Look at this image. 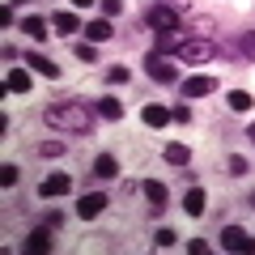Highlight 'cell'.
<instances>
[{
  "label": "cell",
  "mask_w": 255,
  "mask_h": 255,
  "mask_svg": "<svg viewBox=\"0 0 255 255\" xmlns=\"http://www.w3.org/2000/svg\"><path fill=\"white\" fill-rule=\"evenodd\" d=\"M73 55L81 64H98V43H73Z\"/></svg>",
  "instance_id": "24"
},
{
  "label": "cell",
  "mask_w": 255,
  "mask_h": 255,
  "mask_svg": "<svg viewBox=\"0 0 255 255\" xmlns=\"http://www.w3.org/2000/svg\"><path fill=\"white\" fill-rule=\"evenodd\" d=\"M153 4H157V0H153ZM166 4H174V0H166Z\"/></svg>",
  "instance_id": "37"
},
{
  "label": "cell",
  "mask_w": 255,
  "mask_h": 255,
  "mask_svg": "<svg viewBox=\"0 0 255 255\" xmlns=\"http://www.w3.org/2000/svg\"><path fill=\"white\" fill-rule=\"evenodd\" d=\"M170 124H191V107H187V98H183L179 107H170Z\"/></svg>",
  "instance_id": "27"
},
{
  "label": "cell",
  "mask_w": 255,
  "mask_h": 255,
  "mask_svg": "<svg viewBox=\"0 0 255 255\" xmlns=\"http://www.w3.org/2000/svg\"><path fill=\"white\" fill-rule=\"evenodd\" d=\"M217 243H221V251H243V255H255V238L247 234L243 226H221Z\"/></svg>",
  "instance_id": "5"
},
{
  "label": "cell",
  "mask_w": 255,
  "mask_h": 255,
  "mask_svg": "<svg viewBox=\"0 0 255 255\" xmlns=\"http://www.w3.org/2000/svg\"><path fill=\"white\" fill-rule=\"evenodd\" d=\"M51 30H55V34H81V17H77L73 9H64V13L51 17Z\"/></svg>",
  "instance_id": "12"
},
{
  "label": "cell",
  "mask_w": 255,
  "mask_h": 255,
  "mask_svg": "<svg viewBox=\"0 0 255 255\" xmlns=\"http://www.w3.org/2000/svg\"><path fill=\"white\" fill-rule=\"evenodd\" d=\"M38 157H64V140H43V145H34Z\"/></svg>",
  "instance_id": "25"
},
{
  "label": "cell",
  "mask_w": 255,
  "mask_h": 255,
  "mask_svg": "<svg viewBox=\"0 0 255 255\" xmlns=\"http://www.w3.org/2000/svg\"><path fill=\"white\" fill-rule=\"evenodd\" d=\"M0 26H4V30L13 26V4H4V9H0Z\"/></svg>",
  "instance_id": "33"
},
{
  "label": "cell",
  "mask_w": 255,
  "mask_h": 255,
  "mask_svg": "<svg viewBox=\"0 0 255 255\" xmlns=\"http://www.w3.org/2000/svg\"><path fill=\"white\" fill-rule=\"evenodd\" d=\"M111 38H115L111 17H94V21H85V43H111Z\"/></svg>",
  "instance_id": "10"
},
{
  "label": "cell",
  "mask_w": 255,
  "mask_h": 255,
  "mask_svg": "<svg viewBox=\"0 0 255 255\" xmlns=\"http://www.w3.org/2000/svg\"><path fill=\"white\" fill-rule=\"evenodd\" d=\"M98 107L94 102H81V98H64V102H51L43 111V124L55 128V132H73V136H94L98 128Z\"/></svg>",
  "instance_id": "1"
},
{
  "label": "cell",
  "mask_w": 255,
  "mask_h": 255,
  "mask_svg": "<svg viewBox=\"0 0 255 255\" xmlns=\"http://www.w3.org/2000/svg\"><path fill=\"white\" fill-rule=\"evenodd\" d=\"M68 191H73V179H68L64 170L47 174V179L38 183V196H43V200H55V196H68Z\"/></svg>",
  "instance_id": "8"
},
{
  "label": "cell",
  "mask_w": 255,
  "mask_h": 255,
  "mask_svg": "<svg viewBox=\"0 0 255 255\" xmlns=\"http://www.w3.org/2000/svg\"><path fill=\"white\" fill-rule=\"evenodd\" d=\"M251 204H255V196H251Z\"/></svg>",
  "instance_id": "38"
},
{
  "label": "cell",
  "mask_w": 255,
  "mask_h": 255,
  "mask_svg": "<svg viewBox=\"0 0 255 255\" xmlns=\"http://www.w3.org/2000/svg\"><path fill=\"white\" fill-rule=\"evenodd\" d=\"M145 21L157 30V34H170V30H183V9H174V4H166V0H157L153 9L145 13Z\"/></svg>",
  "instance_id": "3"
},
{
  "label": "cell",
  "mask_w": 255,
  "mask_h": 255,
  "mask_svg": "<svg viewBox=\"0 0 255 255\" xmlns=\"http://www.w3.org/2000/svg\"><path fill=\"white\" fill-rule=\"evenodd\" d=\"M98 9H102V17H119L124 13V0H98Z\"/></svg>",
  "instance_id": "30"
},
{
  "label": "cell",
  "mask_w": 255,
  "mask_h": 255,
  "mask_svg": "<svg viewBox=\"0 0 255 255\" xmlns=\"http://www.w3.org/2000/svg\"><path fill=\"white\" fill-rule=\"evenodd\" d=\"M94 174H98V179H119L115 153H98V157H94Z\"/></svg>",
  "instance_id": "20"
},
{
  "label": "cell",
  "mask_w": 255,
  "mask_h": 255,
  "mask_svg": "<svg viewBox=\"0 0 255 255\" xmlns=\"http://www.w3.org/2000/svg\"><path fill=\"white\" fill-rule=\"evenodd\" d=\"M47 30H51V26H47V17H38V13L21 17V34H30L34 43H43V38H47Z\"/></svg>",
  "instance_id": "17"
},
{
  "label": "cell",
  "mask_w": 255,
  "mask_h": 255,
  "mask_svg": "<svg viewBox=\"0 0 255 255\" xmlns=\"http://www.w3.org/2000/svg\"><path fill=\"white\" fill-rule=\"evenodd\" d=\"M145 73H149V81H157V85H179V68H174L166 55H157V51L145 55Z\"/></svg>",
  "instance_id": "4"
},
{
  "label": "cell",
  "mask_w": 255,
  "mask_h": 255,
  "mask_svg": "<svg viewBox=\"0 0 255 255\" xmlns=\"http://www.w3.org/2000/svg\"><path fill=\"white\" fill-rule=\"evenodd\" d=\"M145 200H149V209H153V213H162V209H166V200H170V191H166V183L149 179V183H145Z\"/></svg>",
  "instance_id": "13"
},
{
  "label": "cell",
  "mask_w": 255,
  "mask_h": 255,
  "mask_svg": "<svg viewBox=\"0 0 255 255\" xmlns=\"http://www.w3.org/2000/svg\"><path fill=\"white\" fill-rule=\"evenodd\" d=\"M238 43H243V51H247V60H255V30H251V34H243V38H238Z\"/></svg>",
  "instance_id": "32"
},
{
  "label": "cell",
  "mask_w": 255,
  "mask_h": 255,
  "mask_svg": "<svg viewBox=\"0 0 255 255\" xmlns=\"http://www.w3.org/2000/svg\"><path fill=\"white\" fill-rule=\"evenodd\" d=\"M17 179H21V170H17L13 162H4V166H0V187H13Z\"/></svg>",
  "instance_id": "26"
},
{
  "label": "cell",
  "mask_w": 255,
  "mask_h": 255,
  "mask_svg": "<svg viewBox=\"0 0 255 255\" xmlns=\"http://www.w3.org/2000/svg\"><path fill=\"white\" fill-rule=\"evenodd\" d=\"M90 4H98V0H73V9H90Z\"/></svg>",
  "instance_id": "34"
},
{
  "label": "cell",
  "mask_w": 255,
  "mask_h": 255,
  "mask_svg": "<svg viewBox=\"0 0 255 255\" xmlns=\"http://www.w3.org/2000/svg\"><path fill=\"white\" fill-rule=\"evenodd\" d=\"M226 107H230V111H251L255 98H251L247 90H230V94H226Z\"/></svg>",
  "instance_id": "22"
},
{
  "label": "cell",
  "mask_w": 255,
  "mask_h": 255,
  "mask_svg": "<svg viewBox=\"0 0 255 255\" xmlns=\"http://www.w3.org/2000/svg\"><path fill=\"white\" fill-rule=\"evenodd\" d=\"M187 251H191V255H209V251H213V243H209V238H191Z\"/></svg>",
  "instance_id": "31"
},
{
  "label": "cell",
  "mask_w": 255,
  "mask_h": 255,
  "mask_svg": "<svg viewBox=\"0 0 255 255\" xmlns=\"http://www.w3.org/2000/svg\"><path fill=\"white\" fill-rule=\"evenodd\" d=\"M174 60L187 64V68H200V64L217 60V38H183L179 51H174Z\"/></svg>",
  "instance_id": "2"
},
{
  "label": "cell",
  "mask_w": 255,
  "mask_h": 255,
  "mask_svg": "<svg viewBox=\"0 0 255 255\" xmlns=\"http://www.w3.org/2000/svg\"><path fill=\"white\" fill-rule=\"evenodd\" d=\"M140 119H145L149 128H166V124H170V107H162V102H149V107L140 111Z\"/></svg>",
  "instance_id": "16"
},
{
  "label": "cell",
  "mask_w": 255,
  "mask_h": 255,
  "mask_svg": "<svg viewBox=\"0 0 255 255\" xmlns=\"http://www.w3.org/2000/svg\"><path fill=\"white\" fill-rule=\"evenodd\" d=\"M128 77H132V73H128L124 64H111V68H107V81H111V85H124Z\"/></svg>",
  "instance_id": "28"
},
{
  "label": "cell",
  "mask_w": 255,
  "mask_h": 255,
  "mask_svg": "<svg viewBox=\"0 0 255 255\" xmlns=\"http://www.w3.org/2000/svg\"><path fill=\"white\" fill-rule=\"evenodd\" d=\"M21 64H26V68H34L38 77H47V81H60V64H55L51 55L34 51V47H30V51H21Z\"/></svg>",
  "instance_id": "6"
},
{
  "label": "cell",
  "mask_w": 255,
  "mask_h": 255,
  "mask_svg": "<svg viewBox=\"0 0 255 255\" xmlns=\"http://www.w3.org/2000/svg\"><path fill=\"white\" fill-rule=\"evenodd\" d=\"M204 204H209L204 187H196V183H191V187H187V196H183V213H187V217H204Z\"/></svg>",
  "instance_id": "11"
},
{
  "label": "cell",
  "mask_w": 255,
  "mask_h": 255,
  "mask_svg": "<svg viewBox=\"0 0 255 255\" xmlns=\"http://www.w3.org/2000/svg\"><path fill=\"white\" fill-rule=\"evenodd\" d=\"M26 251H30V255H47V251H51V226L34 230V234L26 238Z\"/></svg>",
  "instance_id": "18"
},
{
  "label": "cell",
  "mask_w": 255,
  "mask_h": 255,
  "mask_svg": "<svg viewBox=\"0 0 255 255\" xmlns=\"http://www.w3.org/2000/svg\"><path fill=\"white\" fill-rule=\"evenodd\" d=\"M30 85H34V81H30L26 68H9V73H4V90H9V94H30Z\"/></svg>",
  "instance_id": "15"
},
{
  "label": "cell",
  "mask_w": 255,
  "mask_h": 255,
  "mask_svg": "<svg viewBox=\"0 0 255 255\" xmlns=\"http://www.w3.org/2000/svg\"><path fill=\"white\" fill-rule=\"evenodd\" d=\"M107 204H111V200H107V191H85L81 200H77V217H81V221H94L102 209H107Z\"/></svg>",
  "instance_id": "9"
},
{
  "label": "cell",
  "mask_w": 255,
  "mask_h": 255,
  "mask_svg": "<svg viewBox=\"0 0 255 255\" xmlns=\"http://www.w3.org/2000/svg\"><path fill=\"white\" fill-rule=\"evenodd\" d=\"M9 4H34V0H9Z\"/></svg>",
  "instance_id": "36"
},
{
  "label": "cell",
  "mask_w": 255,
  "mask_h": 255,
  "mask_svg": "<svg viewBox=\"0 0 255 255\" xmlns=\"http://www.w3.org/2000/svg\"><path fill=\"white\" fill-rule=\"evenodd\" d=\"M183 43V30H170V34H157V55H174Z\"/></svg>",
  "instance_id": "21"
},
{
  "label": "cell",
  "mask_w": 255,
  "mask_h": 255,
  "mask_svg": "<svg viewBox=\"0 0 255 255\" xmlns=\"http://www.w3.org/2000/svg\"><path fill=\"white\" fill-rule=\"evenodd\" d=\"M247 170H251V162H247L243 153H230V157H226V174H234V179H243Z\"/></svg>",
  "instance_id": "23"
},
{
  "label": "cell",
  "mask_w": 255,
  "mask_h": 255,
  "mask_svg": "<svg viewBox=\"0 0 255 255\" xmlns=\"http://www.w3.org/2000/svg\"><path fill=\"white\" fill-rule=\"evenodd\" d=\"M94 107H98V115L107 119V124H119V119H124V102H119V98H111V94H102V98L94 102Z\"/></svg>",
  "instance_id": "14"
},
{
  "label": "cell",
  "mask_w": 255,
  "mask_h": 255,
  "mask_svg": "<svg viewBox=\"0 0 255 255\" xmlns=\"http://www.w3.org/2000/svg\"><path fill=\"white\" fill-rule=\"evenodd\" d=\"M153 243H157V247H174V243H179V234H174L170 226H162V230L153 234Z\"/></svg>",
  "instance_id": "29"
},
{
  "label": "cell",
  "mask_w": 255,
  "mask_h": 255,
  "mask_svg": "<svg viewBox=\"0 0 255 255\" xmlns=\"http://www.w3.org/2000/svg\"><path fill=\"white\" fill-rule=\"evenodd\" d=\"M162 157H166L170 166H191V149L183 145V140H170V145L162 149Z\"/></svg>",
  "instance_id": "19"
},
{
  "label": "cell",
  "mask_w": 255,
  "mask_h": 255,
  "mask_svg": "<svg viewBox=\"0 0 255 255\" xmlns=\"http://www.w3.org/2000/svg\"><path fill=\"white\" fill-rule=\"evenodd\" d=\"M247 140H251V145H255V124H251V128H247Z\"/></svg>",
  "instance_id": "35"
},
{
  "label": "cell",
  "mask_w": 255,
  "mask_h": 255,
  "mask_svg": "<svg viewBox=\"0 0 255 255\" xmlns=\"http://www.w3.org/2000/svg\"><path fill=\"white\" fill-rule=\"evenodd\" d=\"M179 90H183V98H209V94L217 90V77H209V73H196V77H187V81H183Z\"/></svg>",
  "instance_id": "7"
}]
</instances>
